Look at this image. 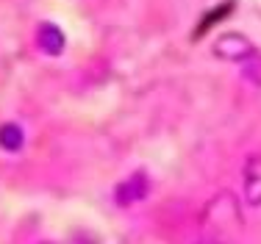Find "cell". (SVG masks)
Masks as SVG:
<instances>
[{"instance_id":"5b68a950","label":"cell","mask_w":261,"mask_h":244,"mask_svg":"<svg viewBox=\"0 0 261 244\" xmlns=\"http://www.w3.org/2000/svg\"><path fill=\"white\" fill-rule=\"evenodd\" d=\"M22 142H25V133H22L20 125H14V122L0 125V147L3 150H20Z\"/></svg>"},{"instance_id":"3957f363","label":"cell","mask_w":261,"mask_h":244,"mask_svg":"<svg viewBox=\"0 0 261 244\" xmlns=\"http://www.w3.org/2000/svg\"><path fill=\"white\" fill-rule=\"evenodd\" d=\"M245 180H242V195L250 205H261V155H250L245 161Z\"/></svg>"},{"instance_id":"8992f818","label":"cell","mask_w":261,"mask_h":244,"mask_svg":"<svg viewBox=\"0 0 261 244\" xmlns=\"http://www.w3.org/2000/svg\"><path fill=\"white\" fill-rule=\"evenodd\" d=\"M242 72H245V78L256 80V84H261V53H256L253 59L245 61V67H242Z\"/></svg>"},{"instance_id":"7a4b0ae2","label":"cell","mask_w":261,"mask_h":244,"mask_svg":"<svg viewBox=\"0 0 261 244\" xmlns=\"http://www.w3.org/2000/svg\"><path fill=\"white\" fill-rule=\"evenodd\" d=\"M147 189H150L147 175L145 172H134V175H128L125 180H120V183H117L114 200L120 205H134V203H139V200L147 195Z\"/></svg>"},{"instance_id":"52a82bcc","label":"cell","mask_w":261,"mask_h":244,"mask_svg":"<svg viewBox=\"0 0 261 244\" xmlns=\"http://www.w3.org/2000/svg\"><path fill=\"white\" fill-rule=\"evenodd\" d=\"M192 244H228L225 239H217V236H208V233H203L197 241H192Z\"/></svg>"},{"instance_id":"6da1fadb","label":"cell","mask_w":261,"mask_h":244,"mask_svg":"<svg viewBox=\"0 0 261 244\" xmlns=\"http://www.w3.org/2000/svg\"><path fill=\"white\" fill-rule=\"evenodd\" d=\"M214 53L222 56V59L242 61V64H245V61L253 59L258 50L245 34H239V31H222V34L214 39Z\"/></svg>"},{"instance_id":"ba28073f","label":"cell","mask_w":261,"mask_h":244,"mask_svg":"<svg viewBox=\"0 0 261 244\" xmlns=\"http://www.w3.org/2000/svg\"><path fill=\"white\" fill-rule=\"evenodd\" d=\"M42 244H59V241H42Z\"/></svg>"},{"instance_id":"277c9868","label":"cell","mask_w":261,"mask_h":244,"mask_svg":"<svg viewBox=\"0 0 261 244\" xmlns=\"http://www.w3.org/2000/svg\"><path fill=\"white\" fill-rule=\"evenodd\" d=\"M36 42L45 53L59 56L61 47H64V31L59 28L56 22H39L36 25Z\"/></svg>"}]
</instances>
